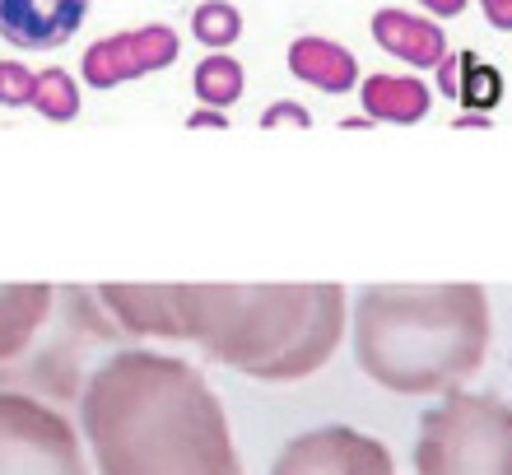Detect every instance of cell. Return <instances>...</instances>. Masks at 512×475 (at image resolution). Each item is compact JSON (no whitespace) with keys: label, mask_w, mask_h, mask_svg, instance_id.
Segmentation results:
<instances>
[{"label":"cell","mask_w":512,"mask_h":475,"mask_svg":"<svg viewBox=\"0 0 512 475\" xmlns=\"http://www.w3.org/2000/svg\"><path fill=\"white\" fill-rule=\"evenodd\" d=\"M75 410L98 475H243L215 387L177 354H108Z\"/></svg>","instance_id":"1"},{"label":"cell","mask_w":512,"mask_h":475,"mask_svg":"<svg viewBox=\"0 0 512 475\" xmlns=\"http://www.w3.org/2000/svg\"><path fill=\"white\" fill-rule=\"evenodd\" d=\"M345 285H173V340L256 382L312 378L345 340Z\"/></svg>","instance_id":"2"},{"label":"cell","mask_w":512,"mask_h":475,"mask_svg":"<svg viewBox=\"0 0 512 475\" xmlns=\"http://www.w3.org/2000/svg\"><path fill=\"white\" fill-rule=\"evenodd\" d=\"M485 285H364L354 299V364L396 396H443L485 364Z\"/></svg>","instance_id":"3"},{"label":"cell","mask_w":512,"mask_h":475,"mask_svg":"<svg viewBox=\"0 0 512 475\" xmlns=\"http://www.w3.org/2000/svg\"><path fill=\"white\" fill-rule=\"evenodd\" d=\"M415 475H512V406L489 392H443L419 415Z\"/></svg>","instance_id":"4"},{"label":"cell","mask_w":512,"mask_h":475,"mask_svg":"<svg viewBox=\"0 0 512 475\" xmlns=\"http://www.w3.org/2000/svg\"><path fill=\"white\" fill-rule=\"evenodd\" d=\"M0 475H94L80 424L42 396L0 387Z\"/></svg>","instance_id":"5"},{"label":"cell","mask_w":512,"mask_h":475,"mask_svg":"<svg viewBox=\"0 0 512 475\" xmlns=\"http://www.w3.org/2000/svg\"><path fill=\"white\" fill-rule=\"evenodd\" d=\"M270 475H396V457L382 438L354 424H322L289 438Z\"/></svg>","instance_id":"6"},{"label":"cell","mask_w":512,"mask_h":475,"mask_svg":"<svg viewBox=\"0 0 512 475\" xmlns=\"http://www.w3.org/2000/svg\"><path fill=\"white\" fill-rule=\"evenodd\" d=\"M182 42L168 24H145L131 28V33H112V38L84 47L80 75L89 89H117L126 80H140V75H154V70L173 66Z\"/></svg>","instance_id":"7"},{"label":"cell","mask_w":512,"mask_h":475,"mask_svg":"<svg viewBox=\"0 0 512 475\" xmlns=\"http://www.w3.org/2000/svg\"><path fill=\"white\" fill-rule=\"evenodd\" d=\"M89 19V0H0V38L24 52L66 47Z\"/></svg>","instance_id":"8"},{"label":"cell","mask_w":512,"mask_h":475,"mask_svg":"<svg viewBox=\"0 0 512 475\" xmlns=\"http://www.w3.org/2000/svg\"><path fill=\"white\" fill-rule=\"evenodd\" d=\"M368 33H373V42L387 56H396V61H405V66H415V70H433L447 56V33L438 28L433 14L378 10Z\"/></svg>","instance_id":"9"},{"label":"cell","mask_w":512,"mask_h":475,"mask_svg":"<svg viewBox=\"0 0 512 475\" xmlns=\"http://www.w3.org/2000/svg\"><path fill=\"white\" fill-rule=\"evenodd\" d=\"M284 61H289V75H294V80L312 84V89H322V94H350V89H359V61H354L350 47H340V42H331V38H317V33L294 38L289 52H284Z\"/></svg>","instance_id":"10"},{"label":"cell","mask_w":512,"mask_h":475,"mask_svg":"<svg viewBox=\"0 0 512 475\" xmlns=\"http://www.w3.org/2000/svg\"><path fill=\"white\" fill-rule=\"evenodd\" d=\"M359 103H364L368 122L415 126L429 117L433 89L419 75H364L359 80Z\"/></svg>","instance_id":"11"},{"label":"cell","mask_w":512,"mask_h":475,"mask_svg":"<svg viewBox=\"0 0 512 475\" xmlns=\"http://www.w3.org/2000/svg\"><path fill=\"white\" fill-rule=\"evenodd\" d=\"M56 303L52 285H0V364H10L33 345Z\"/></svg>","instance_id":"12"},{"label":"cell","mask_w":512,"mask_h":475,"mask_svg":"<svg viewBox=\"0 0 512 475\" xmlns=\"http://www.w3.org/2000/svg\"><path fill=\"white\" fill-rule=\"evenodd\" d=\"M191 89L201 98V108H233L247 89V70L238 56L229 52H210L201 66L191 70Z\"/></svg>","instance_id":"13"},{"label":"cell","mask_w":512,"mask_h":475,"mask_svg":"<svg viewBox=\"0 0 512 475\" xmlns=\"http://www.w3.org/2000/svg\"><path fill=\"white\" fill-rule=\"evenodd\" d=\"M508 94L503 70L494 61H485L480 52H461V70H457V103L466 112H494Z\"/></svg>","instance_id":"14"},{"label":"cell","mask_w":512,"mask_h":475,"mask_svg":"<svg viewBox=\"0 0 512 475\" xmlns=\"http://www.w3.org/2000/svg\"><path fill=\"white\" fill-rule=\"evenodd\" d=\"M191 38L201 42L205 52H229L233 42L243 38V10L233 0H201L191 10Z\"/></svg>","instance_id":"15"},{"label":"cell","mask_w":512,"mask_h":475,"mask_svg":"<svg viewBox=\"0 0 512 475\" xmlns=\"http://www.w3.org/2000/svg\"><path fill=\"white\" fill-rule=\"evenodd\" d=\"M33 112H42L47 122H75L80 117V84L75 75L61 66L38 70V84H33Z\"/></svg>","instance_id":"16"},{"label":"cell","mask_w":512,"mask_h":475,"mask_svg":"<svg viewBox=\"0 0 512 475\" xmlns=\"http://www.w3.org/2000/svg\"><path fill=\"white\" fill-rule=\"evenodd\" d=\"M33 84H38V70H28L24 61H0V108L33 103Z\"/></svg>","instance_id":"17"},{"label":"cell","mask_w":512,"mask_h":475,"mask_svg":"<svg viewBox=\"0 0 512 475\" xmlns=\"http://www.w3.org/2000/svg\"><path fill=\"white\" fill-rule=\"evenodd\" d=\"M280 122H289V126H303V131H308L312 126V117H308V108H303V103H294V98H280V103H270L266 112H261V126H280Z\"/></svg>","instance_id":"18"},{"label":"cell","mask_w":512,"mask_h":475,"mask_svg":"<svg viewBox=\"0 0 512 475\" xmlns=\"http://www.w3.org/2000/svg\"><path fill=\"white\" fill-rule=\"evenodd\" d=\"M457 70H461V52H447L438 66H433V89L447 98V103H457Z\"/></svg>","instance_id":"19"},{"label":"cell","mask_w":512,"mask_h":475,"mask_svg":"<svg viewBox=\"0 0 512 475\" xmlns=\"http://www.w3.org/2000/svg\"><path fill=\"white\" fill-rule=\"evenodd\" d=\"M480 10H485L489 28H499V33H512V0H480Z\"/></svg>","instance_id":"20"},{"label":"cell","mask_w":512,"mask_h":475,"mask_svg":"<svg viewBox=\"0 0 512 475\" xmlns=\"http://www.w3.org/2000/svg\"><path fill=\"white\" fill-rule=\"evenodd\" d=\"M419 5H424L433 19H457V14H466L471 0H419Z\"/></svg>","instance_id":"21"},{"label":"cell","mask_w":512,"mask_h":475,"mask_svg":"<svg viewBox=\"0 0 512 475\" xmlns=\"http://www.w3.org/2000/svg\"><path fill=\"white\" fill-rule=\"evenodd\" d=\"M205 122H210V126H219V131H224V126H229V117H224V112H219V108H205V112H196V117H187V126H191V131H196V126H205Z\"/></svg>","instance_id":"22"},{"label":"cell","mask_w":512,"mask_h":475,"mask_svg":"<svg viewBox=\"0 0 512 475\" xmlns=\"http://www.w3.org/2000/svg\"><path fill=\"white\" fill-rule=\"evenodd\" d=\"M489 122H494L489 112H471V117H457L452 126H457V131H466V126H489Z\"/></svg>","instance_id":"23"}]
</instances>
